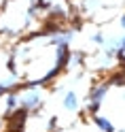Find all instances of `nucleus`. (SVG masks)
<instances>
[{"label": "nucleus", "instance_id": "obj_1", "mask_svg": "<svg viewBox=\"0 0 125 132\" xmlns=\"http://www.w3.org/2000/svg\"><path fill=\"white\" fill-rule=\"evenodd\" d=\"M43 106H45V89L28 87V85L19 89V111H23V115L38 113Z\"/></svg>", "mask_w": 125, "mask_h": 132}, {"label": "nucleus", "instance_id": "obj_2", "mask_svg": "<svg viewBox=\"0 0 125 132\" xmlns=\"http://www.w3.org/2000/svg\"><path fill=\"white\" fill-rule=\"evenodd\" d=\"M110 87H112L110 81H104V83H95L93 87L89 89V94L85 96V109H87V113H89V117L100 113L102 104L106 102V98H108Z\"/></svg>", "mask_w": 125, "mask_h": 132}, {"label": "nucleus", "instance_id": "obj_3", "mask_svg": "<svg viewBox=\"0 0 125 132\" xmlns=\"http://www.w3.org/2000/svg\"><path fill=\"white\" fill-rule=\"evenodd\" d=\"M83 106V100H81V94L76 89H66L64 96H62V109L68 111V113H79Z\"/></svg>", "mask_w": 125, "mask_h": 132}, {"label": "nucleus", "instance_id": "obj_4", "mask_svg": "<svg viewBox=\"0 0 125 132\" xmlns=\"http://www.w3.org/2000/svg\"><path fill=\"white\" fill-rule=\"evenodd\" d=\"M91 123H93L95 132H119V128H117V123L112 121V117H108V115H91Z\"/></svg>", "mask_w": 125, "mask_h": 132}, {"label": "nucleus", "instance_id": "obj_5", "mask_svg": "<svg viewBox=\"0 0 125 132\" xmlns=\"http://www.w3.org/2000/svg\"><path fill=\"white\" fill-rule=\"evenodd\" d=\"M2 100H4V115H6V117H13V115L19 111V92L6 94Z\"/></svg>", "mask_w": 125, "mask_h": 132}, {"label": "nucleus", "instance_id": "obj_6", "mask_svg": "<svg viewBox=\"0 0 125 132\" xmlns=\"http://www.w3.org/2000/svg\"><path fill=\"white\" fill-rule=\"evenodd\" d=\"M47 15H49L51 21H64L66 17H68V9H66L64 4H60V2H53L51 4V11H49Z\"/></svg>", "mask_w": 125, "mask_h": 132}, {"label": "nucleus", "instance_id": "obj_7", "mask_svg": "<svg viewBox=\"0 0 125 132\" xmlns=\"http://www.w3.org/2000/svg\"><path fill=\"white\" fill-rule=\"evenodd\" d=\"M83 60H85V55H83L81 51H72L70 57H68V66H66V68H68V70L81 68V66H83Z\"/></svg>", "mask_w": 125, "mask_h": 132}, {"label": "nucleus", "instance_id": "obj_8", "mask_svg": "<svg viewBox=\"0 0 125 132\" xmlns=\"http://www.w3.org/2000/svg\"><path fill=\"white\" fill-rule=\"evenodd\" d=\"M106 38H108V34H106V32H102V30L91 32V36H89V40H91V43H93L98 49H102V47L106 45Z\"/></svg>", "mask_w": 125, "mask_h": 132}, {"label": "nucleus", "instance_id": "obj_9", "mask_svg": "<svg viewBox=\"0 0 125 132\" xmlns=\"http://www.w3.org/2000/svg\"><path fill=\"white\" fill-rule=\"evenodd\" d=\"M81 6H83L85 13H95L98 9H102V2H100V0H83Z\"/></svg>", "mask_w": 125, "mask_h": 132}, {"label": "nucleus", "instance_id": "obj_10", "mask_svg": "<svg viewBox=\"0 0 125 132\" xmlns=\"http://www.w3.org/2000/svg\"><path fill=\"white\" fill-rule=\"evenodd\" d=\"M119 26H121V30L125 32V11L121 13V17H119Z\"/></svg>", "mask_w": 125, "mask_h": 132}, {"label": "nucleus", "instance_id": "obj_11", "mask_svg": "<svg viewBox=\"0 0 125 132\" xmlns=\"http://www.w3.org/2000/svg\"><path fill=\"white\" fill-rule=\"evenodd\" d=\"M53 132H64V130H62V128H57V130H53Z\"/></svg>", "mask_w": 125, "mask_h": 132}, {"label": "nucleus", "instance_id": "obj_12", "mask_svg": "<svg viewBox=\"0 0 125 132\" xmlns=\"http://www.w3.org/2000/svg\"><path fill=\"white\" fill-rule=\"evenodd\" d=\"M0 128H2V121H0Z\"/></svg>", "mask_w": 125, "mask_h": 132}, {"label": "nucleus", "instance_id": "obj_13", "mask_svg": "<svg viewBox=\"0 0 125 132\" xmlns=\"http://www.w3.org/2000/svg\"><path fill=\"white\" fill-rule=\"evenodd\" d=\"M49 2H51V0H49Z\"/></svg>", "mask_w": 125, "mask_h": 132}]
</instances>
